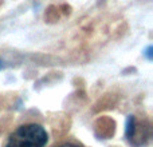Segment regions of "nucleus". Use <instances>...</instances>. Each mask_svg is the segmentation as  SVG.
<instances>
[{
    "instance_id": "obj_1",
    "label": "nucleus",
    "mask_w": 153,
    "mask_h": 147,
    "mask_svg": "<svg viewBox=\"0 0 153 147\" xmlns=\"http://www.w3.org/2000/svg\"><path fill=\"white\" fill-rule=\"evenodd\" d=\"M48 142V134L40 124L28 123L19 126L11 132L5 147H45Z\"/></svg>"
},
{
    "instance_id": "obj_5",
    "label": "nucleus",
    "mask_w": 153,
    "mask_h": 147,
    "mask_svg": "<svg viewBox=\"0 0 153 147\" xmlns=\"http://www.w3.org/2000/svg\"><path fill=\"white\" fill-rule=\"evenodd\" d=\"M3 67H4V63H3V60H1V59H0V71H1V70H3Z\"/></svg>"
},
{
    "instance_id": "obj_3",
    "label": "nucleus",
    "mask_w": 153,
    "mask_h": 147,
    "mask_svg": "<svg viewBox=\"0 0 153 147\" xmlns=\"http://www.w3.org/2000/svg\"><path fill=\"white\" fill-rule=\"evenodd\" d=\"M143 55L146 58V60L151 62L152 59H153V46H148V47H146L145 50H144Z\"/></svg>"
},
{
    "instance_id": "obj_2",
    "label": "nucleus",
    "mask_w": 153,
    "mask_h": 147,
    "mask_svg": "<svg viewBox=\"0 0 153 147\" xmlns=\"http://www.w3.org/2000/svg\"><path fill=\"white\" fill-rule=\"evenodd\" d=\"M136 124H137V121H136V116L134 115H129L126 118V123H125V137L126 139L132 143L133 137H134V132H136Z\"/></svg>"
},
{
    "instance_id": "obj_4",
    "label": "nucleus",
    "mask_w": 153,
    "mask_h": 147,
    "mask_svg": "<svg viewBox=\"0 0 153 147\" xmlns=\"http://www.w3.org/2000/svg\"><path fill=\"white\" fill-rule=\"evenodd\" d=\"M56 147H78V146H75V145H70V143H65V145L56 146Z\"/></svg>"
}]
</instances>
